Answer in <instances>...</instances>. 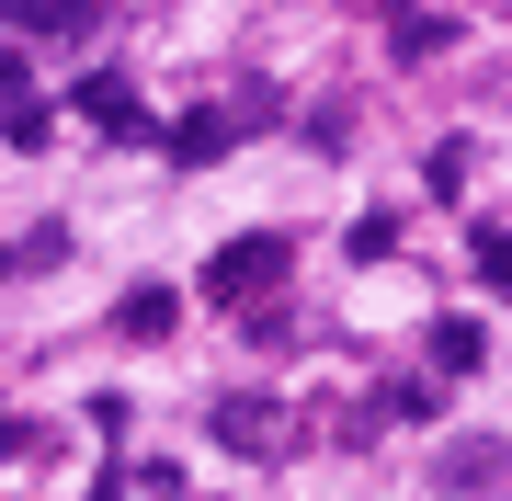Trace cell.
Returning a JSON list of instances; mask_svg holds the SVG:
<instances>
[{"instance_id":"1","label":"cell","mask_w":512,"mask_h":501,"mask_svg":"<svg viewBox=\"0 0 512 501\" xmlns=\"http://www.w3.org/2000/svg\"><path fill=\"white\" fill-rule=\"evenodd\" d=\"M285 240H274V228H251V240H228V251H205V297H217V308H251V297H274V285H285Z\"/></svg>"},{"instance_id":"2","label":"cell","mask_w":512,"mask_h":501,"mask_svg":"<svg viewBox=\"0 0 512 501\" xmlns=\"http://www.w3.org/2000/svg\"><path fill=\"white\" fill-rule=\"evenodd\" d=\"M217 445H228V456H285V410H274V399H228V410H217Z\"/></svg>"},{"instance_id":"3","label":"cell","mask_w":512,"mask_h":501,"mask_svg":"<svg viewBox=\"0 0 512 501\" xmlns=\"http://www.w3.org/2000/svg\"><path fill=\"white\" fill-rule=\"evenodd\" d=\"M80 114H92L103 137H126V149L148 137V114H137V92H126V80H114V69H92V80H80Z\"/></svg>"},{"instance_id":"4","label":"cell","mask_w":512,"mask_h":501,"mask_svg":"<svg viewBox=\"0 0 512 501\" xmlns=\"http://www.w3.org/2000/svg\"><path fill=\"white\" fill-rule=\"evenodd\" d=\"M228 149H239V114H217V103L171 126V160H194V171H205V160H228Z\"/></svg>"},{"instance_id":"5","label":"cell","mask_w":512,"mask_h":501,"mask_svg":"<svg viewBox=\"0 0 512 501\" xmlns=\"http://www.w3.org/2000/svg\"><path fill=\"white\" fill-rule=\"evenodd\" d=\"M171 319H183V297H171V285H137V297L114 308V331L126 342H171Z\"/></svg>"},{"instance_id":"6","label":"cell","mask_w":512,"mask_h":501,"mask_svg":"<svg viewBox=\"0 0 512 501\" xmlns=\"http://www.w3.org/2000/svg\"><path fill=\"white\" fill-rule=\"evenodd\" d=\"M0 12H12L23 35H80V23H92V0H0Z\"/></svg>"},{"instance_id":"7","label":"cell","mask_w":512,"mask_h":501,"mask_svg":"<svg viewBox=\"0 0 512 501\" xmlns=\"http://www.w3.org/2000/svg\"><path fill=\"white\" fill-rule=\"evenodd\" d=\"M46 137H57V103H35V92L0 103V149H46Z\"/></svg>"},{"instance_id":"8","label":"cell","mask_w":512,"mask_h":501,"mask_svg":"<svg viewBox=\"0 0 512 501\" xmlns=\"http://www.w3.org/2000/svg\"><path fill=\"white\" fill-rule=\"evenodd\" d=\"M467 262L490 274V297H501V285H512V228H501V217H478V228H467Z\"/></svg>"},{"instance_id":"9","label":"cell","mask_w":512,"mask_h":501,"mask_svg":"<svg viewBox=\"0 0 512 501\" xmlns=\"http://www.w3.org/2000/svg\"><path fill=\"white\" fill-rule=\"evenodd\" d=\"M478 353H490V342H478L467 319H433V376H478Z\"/></svg>"},{"instance_id":"10","label":"cell","mask_w":512,"mask_h":501,"mask_svg":"<svg viewBox=\"0 0 512 501\" xmlns=\"http://www.w3.org/2000/svg\"><path fill=\"white\" fill-rule=\"evenodd\" d=\"M23 92H35V57H12V46H0V103H23Z\"/></svg>"},{"instance_id":"11","label":"cell","mask_w":512,"mask_h":501,"mask_svg":"<svg viewBox=\"0 0 512 501\" xmlns=\"http://www.w3.org/2000/svg\"><path fill=\"white\" fill-rule=\"evenodd\" d=\"M0 274H12V251H0Z\"/></svg>"}]
</instances>
